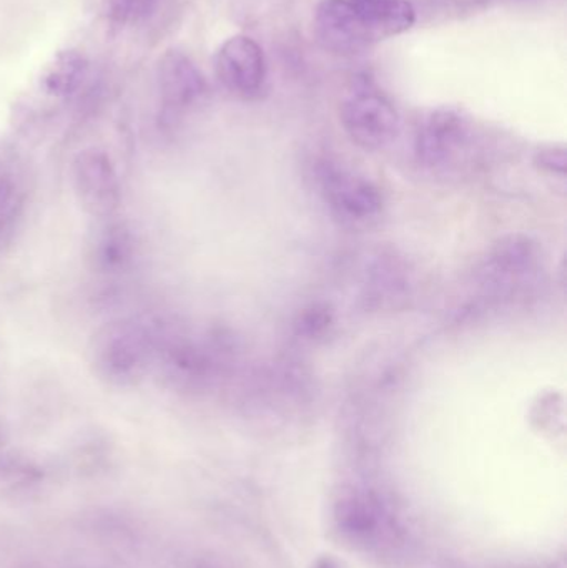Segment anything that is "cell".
I'll return each mask as SVG.
<instances>
[{
	"label": "cell",
	"mask_w": 567,
	"mask_h": 568,
	"mask_svg": "<svg viewBox=\"0 0 567 568\" xmlns=\"http://www.w3.org/2000/svg\"><path fill=\"white\" fill-rule=\"evenodd\" d=\"M333 520L345 539L363 546L375 542L386 527L382 503L363 490L343 494L333 507Z\"/></svg>",
	"instance_id": "cell-10"
},
{
	"label": "cell",
	"mask_w": 567,
	"mask_h": 568,
	"mask_svg": "<svg viewBox=\"0 0 567 568\" xmlns=\"http://www.w3.org/2000/svg\"><path fill=\"white\" fill-rule=\"evenodd\" d=\"M469 122L459 110H433L416 133V155L425 165L448 162L468 139Z\"/></svg>",
	"instance_id": "cell-9"
},
{
	"label": "cell",
	"mask_w": 567,
	"mask_h": 568,
	"mask_svg": "<svg viewBox=\"0 0 567 568\" xmlns=\"http://www.w3.org/2000/svg\"><path fill=\"white\" fill-rule=\"evenodd\" d=\"M22 568H37V567H33V566H26V567H22Z\"/></svg>",
	"instance_id": "cell-18"
},
{
	"label": "cell",
	"mask_w": 567,
	"mask_h": 568,
	"mask_svg": "<svg viewBox=\"0 0 567 568\" xmlns=\"http://www.w3.org/2000/svg\"><path fill=\"white\" fill-rule=\"evenodd\" d=\"M0 232H2V230H0Z\"/></svg>",
	"instance_id": "cell-19"
},
{
	"label": "cell",
	"mask_w": 567,
	"mask_h": 568,
	"mask_svg": "<svg viewBox=\"0 0 567 568\" xmlns=\"http://www.w3.org/2000/svg\"><path fill=\"white\" fill-rule=\"evenodd\" d=\"M13 199H16V183L10 172L0 165V219L3 213L9 212Z\"/></svg>",
	"instance_id": "cell-15"
},
{
	"label": "cell",
	"mask_w": 567,
	"mask_h": 568,
	"mask_svg": "<svg viewBox=\"0 0 567 568\" xmlns=\"http://www.w3.org/2000/svg\"><path fill=\"white\" fill-rule=\"evenodd\" d=\"M135 0H105V13L110 22L122 26L133 17Z\"/></svg>",
	"instance_id": "cell-14"
},
{
	"label": "cell",
	"mask_w": 567,
	"mask_h": 568,
	"mask_svg": "<svg viewBox=\"0 0 567 568\" xmlns=\"http://www.w3.org/2000/svg\"><path fill=\"white\" fill-rule=\"evenodd\" d=\"M340 120L350 139L369 152L392 145L402 129L398 110L366 75L353 79L340 106Z\"/></svg>",
	"instance_id": "cell-2"
},
{
	"label": "cell",
	"mask_w": 567,
	"mask_h": 568,
	"mask_svg": "<svg viewBox=\"0 0 567 568\" xmlns=\"http://www.w3.org/2000/svg\"><path fill=\"white\" fill-rule=\"evenodd\" d=\"M536 163H538L539 169L546 170V172L556 173V175H565V146H549V149L541 150V152L536 155Z\"/></svg>",
	"instance_id": "cell-13"
},
{
	"label": "cell",
	"mask_w": 567,
	"mask_h": 568,
	"mask_svg": "<svg viewBox=\"0 0 567 568\" xmlns=\"http://www.w3.org/2000/svg\"><path fill=\"white\" fill-rule=\"evenodd\" d=\"M97 222L99 223L90 235L87 252L90 266L99 275H125L132 270L139 255V242L132 226L117 216Z\"/></svg>",
	"instance_id": "cell-8"
},
{
	"label": "cell",
	"mask_w": 567,
	"mask_h": 568,
	"mask_svg": "<svg viewBox=\"0 0 567 568\" xmlns=\"http://www.w3.org/2000/svg\"><path fill=\"white\" fill-rule=\"evenodd\" d=\"M89 364L107 386H139L153 369V327L135 317L109 321L90 339Z\"/></svg>",
	"instance_id": "cell-1"
},
{
	"label": "cell",
	"mask_w": 567,
	"mask_h": 568,
	"mask_svg": "<svg viewBox=\"0 0 567 568\" xmlns=\"http://www.w3.org/2000/svg\"><path fill=\"white\" fill-rule=\"evenodd\" d=\"M215 72L220 83L233 95L256 99L265 89L269 73L265 52L252 37H230L216 52Z\"/></svg>",
	"instance_id": "cell-5"
},
{
	"label": "cell",
	"mask_w": 567,
	"mask_h": 568,
	"mask_svg": "<svg viewBox=\"0 0 567 568\" xmlns=\"http://www.w3.org/2000/svg\"><path fill=\"white\" fill-rule=\"evenodd\" d=\"M313 32L323 50L338 57H355L375 45L350 0H323L313 17Z\"/></svg>",
	"instance_id": "cell-6"
},
{
	"label": "cell",
	"mask_w": 567,
	"mask_h": 568,
	"mask_svg": "<svg viewBox=\"0 0 567 568\" xmlns=\"http://www.w3.org/2000/svg\"><path fill=\"white\" fill-rule=\"evenodd\" d=\"M89 73V60L77 50H62L53 57L42 75V87L53 97H69L82 85Z\"/></svg>",
	"instance_id": "cell-12"
},
{
	"label": "cell",
	"mask_w": 567,
	"mask_h": 568,
	"mask_svg": "<svg viewBox=\"0 0 567 568\" xmlns=\"http://www.w3.org/2000/svg\"><path fill=\"white\" fill-rule=\"evenodd\" d=\"M316 176L323 199L340 219L352 223H368L378 219L383 196L368 179L332 160L318 163Z\"/></svg>",
	"instance_id": "cell-4"
},
{
	"label": "cell",
	"mask_w": 567,
	"mask_h": 568,
	"mask_svg": "<svg viewBox=\"0 0 567 568\" xmlns=\"http://www.w3.org/2000/svg\"><path fill=\"white\" fill-rule=\"evenodd\" d=\"M3 444H6V430H3L2 424H0V450H2Z\"/></svg>",
	"instance_id": "cell-17"
},
{
	"label": "cell",
	"mask_w": 567,
	"mask_h": 568,
	"mask_svg": "<svg viewBox=\"0 0 567 568\" xmlns=\"http://www.w3.org/2000/svg\"><path fill=\"white\" fill-rule=\"evenodd\" d=\"M159 85L166 119H176L202 105L210 92L202 70L180 50H169L160 60Z\"/></svg>",
	"instance_id": "cell-7"
},
{
	"label": "cell",
	"mask_w": 567,
	"mask_h": 568,
	"mask_svg": "<svg viewBox=\"0 0 567 568\" xmlns=\"http://www.w3.org/2000/svg\"><path fill=\"white\" fill-rule=\"evenodd\" d=\"M375 42L408 32L416 23L409 0H350Z\"/></svg>",
	"instance_id": "cell-11"
},
{
	"label": "cell",
	"mask_w": 567,
	"mask_h": 568,
	"mask_svg": "<svg viewBox=\"0 0 567 568\" xmlns=\"http://www.w3.org/2000/svg\"><path fill=\"white\" fill-rule=\"evenodd\" d=\"M315 568H336L335 564L330 562V560H322V562L316 564Z\"/></svg>",
	"instance_id": "cell-16"
},
{
	"label": "cell",
	"mask_w": 567,
	"mask_h": 568,
	"mask_svg": "<svg viewBox=\"0 0 567 568\" xmlns=\"http://www.w3.org/2000/svg\"><path fill=\"white\" fill-rule=\"evenodd\" d=\"M73 193L87 215L95 220L115 216L122 203V182L109 153L87 149L73 159Z\"/></svg>",
	"instance_id": "cell-3"
}]
</instances>
